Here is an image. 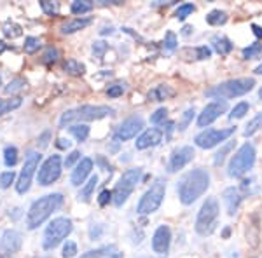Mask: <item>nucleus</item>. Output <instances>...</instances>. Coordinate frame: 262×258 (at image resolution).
<instances>
[{"mask_svg": "<svg viewBox=\"0 0 262 258\" xmlns=\"http://www.w3.org/2000/svg\"><path fill=\"white\" fill-rule=\"evenodd\" d=\"M262 128V112L260 113H257L255 117H253V119L248 122L247 126H245V131H243V134L245 136H253V134L257 133V131H259Z\"/></svg>", "mask_w": 262, "mask_h": 258, "instance_id": "nucleus-29", "label": "nucleus"}, {"mask_svg": "<svg viewBox=\"0 0 262 258\" xmlns=\"http://www.w3.org/2000/svg\"><path fill=\"white\" fill-rule=\"evenodd\" d=\"M101 35H107V33H114V28L112 27H108V28H103V30L100 32Z\"/></svg>", "mask_w": 262, "mask_h": 258, "instance_id": "nucleus-56", "label": "nucleus"}, {"mask_svg": "<svg viewBox=\"0 0 262 258\" xmlns=\"http://www.w3.org/2000/svg\"><path fill=\"white\" fill-rule=\"evenodd\" d=\"M114 113V108L107 105H82V107L67 110L60 117V128H65L74 122H84V121H98L103 117H108Z\"/></svg>", "mask_w": 262, "mask_h": 258, "instance_id": "nucleus-4", "label": "nucleus"}, {"mask_svg": "<svg viewBox=\"0 0 262 258\" xmlns=\"http://www.w3.org/2000/svg\"><path fill=\"white\" fill-rule=\"evenodd\" d=\"M4 162H6V166L12 168L16 162H18V149L16 147H6V150H4Z\"/></svg>", "mask_w": 262, "mask_h": 258, "instance_id": "nucleus-34", "label": "nucleus"}, {"mask_svg": "<svg viewBox=\"0 0 262 258\" xmlns=\"http://www.w3.org/2000/svg\"><path fill=\"white\" fill-rule=\"evenodd\" d=\"M173 91L168 84H161V86H158L154 91H150L149 92V98H152L154 101H163V100H166V98H170V96H173Z\"/></svg>", "mask_w": 262, "mask_h": 258, "instance_id": "nucleus-26", "label": "nucleus"}, {"mask_svg": "<svg viewBox=\"0 0 262 258\" xmlns=\"http://www.w3.org/2000/svg\"><path fill=\"white\" fill-rule=\"evenodd\" d=\"M91 9H93V4L90 2V0H75L70 7L72 14H77V16L86 14V12H90Z\"/></svg>", "mask_w": 262, "mask_h": 258, "instance_id": "nucleus-30", "label": "nucleus"}, {"mask_svg": "<svg viewBox=\"0 0 262 258\" xmlns=\"http://www.w3.org/2000/svg\"><path fill=\"white\" fill-rule=\"evenodd\" d=\"M61 175V157L60 155H51L39 169V183L48 187L54 183Z\"/></svg>", "mask_w": 262, "mask_h": 258, "instance_id": "nucleus-12", "label": "nucleus"}, {"mask_svg": "<svg viewBox=\"0 0 262 258\" xmlns=\"http://www.w3.org/2000/svg\"><path fill=\"white\" fill-rule=\"evenodd\" d=\"M232 149H234V142H227L226 145H224L222 149L219 150L217 154H215V157H213V164H215V166H222V162L226 160L227 154H229Z\"/></svg>", "mask_w": 262, "mask_h": 258, "instance_id": "nucleus-33", "label": "nucleus"}, {"mask_svg": "<svg viewBox=\"0 0 262 258\" xmlns=\"http://www.w3.org/2000/svg\"><path fill=\"white\" fill-rule=\"evenodd\" d=\"M40 157L42 155L39 152H28L27 159H25V166L21 169L19 173V178H18V183H16V190L19 194H25L30 190V185H32V178L35 175V169L39 168V162H40Z\"/></svg>", "mask_w": 262, "mask_h": 258, "instance_id": "nucleus-11", "label": "nucleus"}, {"mask_svg": "<svg viewBox=\"0 0 262 258\" xmlns=\"http://www.w3.org/2000/svg\"><path fill=\"white\" fill-rule=\"evenodd\" d=\"M212 44H213V49L217 51L221 56H226V54H229L232 51V42L227 39V37H213Z\"/></svg>", "mask_w": 262, "mask_h": 258, "instance_id": "nucleus-24", "label": "nucleus"}, {"mask_svg": "<svg viewBox=\"0 0 262 258\" xmlns=\"http://www.w3.org/2000/svg\"><path fill=\"white\" fill-rule=\"evenodd\" d=\"M166 117H168V110L166 108H158L154 113L150 115V122L152 124H163L164 121H166Z\"/></svg>", "mask_w": 262, "mask_h": 258, "instance_id": "nucleus-42", "label": "nucleus"}, {"mask_svg": "<svg viewBox=\"0 0 262 258\" xmlns=\"http://www.w3.org/2000/svg\"><path fill=\"white\" fill-rule=\"evenodd\" d=\"M60 149H70V145L72 143L69 142V139H65V138H58V143H56Z\"/></svg>", "mask_w": 262, "mask_h": 258, "instance_id": "nucleus-52", "label": "nucleus"}, {"mask_svg": "<svg viewBox=\"0 0 262 258\" xmlns=\"http://www.w3.org/2000/svg\"><path fill=\"white\" fill-rule=\"evenodd\" d=\"M227 19H229L227 12L221 11V9H215V11H212V12H208V14H206V23L212 25V27H221V25L226 23Z\"/></svg>", "mask_w": 262, "mask_h": 258, "instance_id": "nucleus-25", "label": "nucleus"}, {"mask_svg": "<svg viewBox=\"0 0 262 258\" xmlns=\"http://www.w3.org/2000/svg\"><path fill=\"white\" fill-rule=\"evenodd\" d=\"M21 244H23V236L18 230H6L0 238V251L6 255L19 251Z\"/></svg>", "mask_w": 262, "mask_h": 258, "instance_id": "nucleus-17", "label": "nucleus"}, {"mask_svg": "<svg viewBox=\"0 0 262 258\" xmlns=\"http://www.w3.org/2000/svg\"><path fill=\"white\" fill-rule=\"evenodd\" d=\"M210 187V173L205 168H196L187 171L177 183L180 202L185 206H191L196 202Z\"/></svg>", "mask_w": 262, "mask_h": 258, "instance_id": "nucleus-1", "label": "nucleus"}, {"mask_svg": "<svg viewBox=\"0 0 262 258\" xmlns=\"http://www.w3.org/2000/svg\"><path fill=\"white\" fill-rule=\"evenodd\" d=\"M124 91H126V84L124 82H116V84H112V86H108L107 96H111V98H117V96H121Z\"/></svg>", "mask_w": 262, "mask_h": 258, "instance_id": "nucleus-40", "label": "nucleus"}, {"mask_svg": "<svg viewBox=\"0 0 262 258\" xmlns=\"http://www.w3.org/2000/svg\"><path fill=\"white\" fill-rule=\"evenodd\" d=\"M255 147L250 142L243 143L238 149L234 155L229 160V166H227V175L231 178H242L245 173H248L255 164Z\"/></svg>", "mask_w": 262, "mask_h": 258, "instance_id": "nucleus-6", "label": "nucleus"}, {"mask_svg": "<svg viewBox=\"0 0 262 258\" xmlns=\"http://www.w3.org/2000/svg\"><path fill=\"white\" fill-rule=\"evenodd\" d=\"M77 253V244L72 243V241H67V244L63 246V258H72Z\"/></svg>", "mask_w": 262, "mask_h": 258, "instance_id": "nucleus-45", "label": "nucleus"}, {"mask_svg": "<svg viewBox=\"0 0 262 258\" xmlns=\"http://www.w3.org/2000/svg\"><path fill=\"white\" fill-rule=\"evenodd\" d=\"M25 87V80L23 79H14V80H11L9 84L6 86V95H12V92H18L21 91Z\"/></svg>", "mask_w": 262, "mask_h": 258, "instance_id": "nucleus-41", "label": "nucleus"}, {"mask_svg": "<svg viewBox=\"0 0 262 258\" xmlns=\"http://www.w3.org/2000/svg\"><path fill=\"white\" fill-rule=\"evenodd\" d=\"M194 9H196V7H194L192 4H182V6H179V9H177V12H175L177 19L184 21L185 18H187V16L192 14Z\"/></svg>", "mask_w": 262, "mask_h": 258, "instance_id": "nucleus-38", "label": "nucleus"}, {"mask_svg": "<svg viewBox=\"0 0 262 258\" xmlns=\"http://www.w3.org/2000/svg\"><path fill=\"white\" fill-rule=\"evenodd\" d=\"M248 108H250V105H248L247 101H239V103L231 110L229 119H231V121H234V119H243V117L248 113Z\"/></svg>", "mask_w": 262, "mask_h": 258, "instance_id": "nucleus-32", "label": "nucleus"}, {"mask_svg": "<svg viewBox=\"0 0 262 258\" xmlns=\"http://www.w3.org/2000/svg\"><path fill=\"white\" fill-rule=\"evenodd\" d=\"M222 197H224V202H226L227 215H229V217H234L236 211H238V208H239V204H242V201H243V194L239 192L238 189L229 187V189L224 190Z\"/></svg>", "mask_w": 262, "mask_h": 258, "instance_id": "nucleus-19", "label": "nucleus"}, {"mask_svg": "<svg viewBox=\"0 0 262 258\" xmlns=\"http://www.w3.org/2000/svg\"><path fill=\"white\" fill-rule=\"evenodd\" d=\"M63 68H65L67 74H70V75H84V72H86V66L77 60H67L65 65H63Z\"/></svg>", "mask_w": 262, "mask_h": 258, "instance_id": "nucleus-28", "label": "nucleus"}, {"mask_svg": "<svg viewBox=\"0 0 262 258\" xmlns=\"http://www.w3.org/2000/svg\"><path fill=\"white\" fill-rule=\"evenodd\" d=\"M259 96H260V98H262V89L259 91Z\"/></svg>", "mask_w": 262, "mask_h": 258, "instance_id": "nucleus-59", "label": "nucleus"}, {"mask_svg": "<svg viewBox=\"0 0 262 258\" xmlns=\"http://www.w3.org/2000/svg\"><path fill=\"white\" fill-rule=\"evenodd\" d=\"M61 206H63L61 194H49V196L37 199V201L30 206V209H28L27 227L30 228V230H33V228L42 225V223H44L54 211L60 209Z\"/></svg>", "mask_w": 262, "mask_h": 258, "instance_id": "nucleus-2", "label": "nucleus"}, {"mask_svg": "<svg viewBox=\"0 0 262 258\" xmlns=\"http://www.w3.org/2000/svg\"><path fill=\"white\" fill-rule=\"evenodd\" d=\"M219 215H221V206H219L217 197H206V201L203 202V206L198 211L196 217V232L203 238L212 236L217 228L219 223Z\"/></svg>", "mask_w": 262, "mask_h": 258, "instance_id": "nucleus-5", "label": "nucleus"}, {"mask_svg": "<svg viewBox=\"0 0 262 258\" xmlns=\"http://www.w3.org/2000/svg\"><path fill=\"white\" fill-rule=\"evenodd\" d=\"M14 178H16V175L12 171H7V173H2V175H0V185H2V187H9V185L12 183V181H14Z\"/></svg>", "mask_w": 262, "mask_h": 258, "instance_id": "nucleus-47", "label": "nucleus"}, {"mask_svg": "<svg viewBox=\"0 0 262 258\" xmlns=\"http://www.w3.org/2000/svg\"><path fill=\"white\" fill-rule=\"evenodd\" d=\"M194 113H196V112H194V108H187V110H185L184 115H182V119L179 121V128H177V129H179V131H185V129H187L189 124L192 122Z\"/></svg>", "mask_w": 262, "mask_h": 258, "instance_id": "nucleus-37", "label": "nucleus"}, {"mask_svg": "<svg viewBox=\"0 0 262 258\" xmlns=\"http://www.w3.org/2000/svg\"><path fill=\"white\" fill-rule=\"evenodd\" d=\"M96 185H98V176L95 175V176H91L90 181H88V183L82 187L81 192H79V196H77L79 201H82V202L90 201V197H91V194H93V190H95Z\"/></svg>", "mask_w": 262, "mask_h": 258, "instance_id": "nucleus-27", "label": "nucleus"}, {"mask_svg": "<svg viewBox=\"0 0 262 258\" xmlns=\"http://www.w3.org/2000/svg\"><path fill=\"white\" fill-rule=\"evenodd\" d=\"M255 74H257V75H262V63H260V65L255 68Z\"/></svg>", "mask_w": 262, "mask_h": 258, "instance_id": "nucleus-58", "label": "nucleus"}, {"mask_svg": "<svg viewBox=\"0 0 262 258\" xmlns=\"http://www.w3.org/2000/svg\"><path fill=\"white\" fill-rule=\"evenodd\" d=\"M143 129V119L140 115H133L129 119L122 121V124L116 129V142H128V139L135 138Z\"/></svg>", "mask_w": 262, "mask_h": 258, "instance_id": "nucleus-14", "label": "nucleus"}, {"mask_svg": "<svg viewBox=\"0 0 262 258\" xmlns=\"http://www.w3.org/2000/svg\"><path fill=\"white\" fill-rule=\"evenodd\" d=\"M40 39H37V37H28L27 40H25V53L28 54H33L35 51L40 49Z\"/></svg>", "mask_w": 262, "mask_h": 258, "instance_id": "nucleus-39", "label": "nucleus"}, {"mask_svg": "<svg viewBox=\"0 0 262 258\" xmlns=\"http://www.w3.org/2000/svg\"><path fill=\"white\" fill-rule=\"evenodd\" d=\"M91 23V19H72V21H67V23L61 25V33H74V32H79L82 30V28H86L88 25Z\"/></svg>", "mask_w": 262, "mask_h": 258, "instance_id": "nucleus-23", "label": "nucleus"}, {"mask_svg": "<svg viewBox=\"0 0 262 258\" xmlns=\"http://www.w3.org/2000/svg\"><path fill=\"white\" fill-rule=\"evenodd\" d=\"M164 194H166V183H164V180L158 178L150 185V189L143 194V197L137 206V211L140 215H150L158 211L164 199Z\"/></svg>", "mask_w": 262, "mask_h": 258, "instance_id": "nucleus-8", "label": "nucleus"}, {"mask_svg": "<svg viewBox=\"0 0 262 258\" xmlns=\"http://www.w3.org/2000/svg\"><path fill=\"white\" fill-rule=\"evenodd\" d=\"M226 112H227V101L215 100L203 108V112L200 113V117H198V126H200V128H206V126H210L212 122H215L222 113H226Z\"/></svg>", "mask_w": 262, "mask_h": 258, "instance_id": "nucleus-13", "label": "nucleus"}, {"mask_svg": "<svg viewBox=\"0 0 262 258\" xmlns=\"http://www.w3.org/2000/svg\"><path fill=\"white\" fill-rule=\"evenodd\" d=\"M161 142H163V131L158 128H150V129L143 131L140 136L137 138L135 145H137L138 150H145V149H149V147L159 145Z\"/></svg>", "mask_w": 262, "mask_h": 258, "instance_id": "nucleus-18", "label": "nucleus"}, {"mask_svg": "<svg viewBox=\"0 0 262 258\" xmlns=\"http://www.w3.org/2000/svg\"><path fill=\"white\" fill-rule=\"evenodd\" d=\"M6 49H7V45L4 44L2 40H0V54H2V53H4V51H6Z\"/></svg>", "mask_w": 262, "mask_h": 258, "instance_id": "nucleus-57", "label": "nucleus"}, {"mask_svg": "<svg viewBox=\"0 0 262 258\" xmlns=\"http://www.w3.org/2000/svg\"><path fill=\"white\" fill-rule=\"evenodd\" d=\"M187 54H191V58L189 60H208L210 56H212V49L208 48V45H200V48H185L180 51V56L185 58Z\"/></svg>", "mask_w": 262, "mask_h": 258, "instance_id": "nucleus-22", "label": "nucleus"}, {"mask_svg": "<svg viewBox=\"0 0 262 258\" xmlns=\"http://www.w3.org/2000/svg\"><path fill=\"white\" fill-rule=\"evenodd\" d=\"M252 30L259 39H262V27H259V25H252Z\"/></svg>", "mask_w": 262, "mask_h": 258, "instance_id": "nucleus-53", "label": "nucleus"}, {"mask_svg": "<svg viewBox=\"0 0 262 258\" xmlns=\"http://www.w3.org/2000/svg\"><path fill=\"white\" fill-rule=\"evenodd\" d=\"M236 133V128H224V129H205L200 134H196L194 143H196L200 149H213V147L221 145L222 142L229 139L232 134Z\"/></svg>", "mask_w": 262, "mask_h": 258, "instance_id": "nucleus-10", "label": "nucleus"}, {"mask_svg": "<svg viewBox=\"0 0 262 258\" xmlns=\"http://www.w3.org/2000/svg\"><path fill=\"white\" fill-rule=\"evenodd\" d=\"M81 258H122V253L116 246H103L84 253Z\"/></svg>", "mask_w": 262, "mask_h": 258, "instance_id": "nucleus-21", "label": "nucleus"}, {"mask_svg": "<svg viewBox=\"0 0 262 258\" xmlns=\"http://www.w3.org/2000/svg\"><path fill=\"white\" fill-rule=\"evenodd\" d=\"M182 30H184L182 33H184L185 37H189V35H191V33H192L194 28H192V27H189V25H187V27H184V28H182Z\"/></svg>", "mask_w": 262, "mask_h": 258, "instance_id": "nucleus-54", "label": "nucleus"}, {"mask_svg": "<svg viewBox=\"0 0 262 258\" xmlns=\"http://www.w3.org/2000/svg\"><path fill=\"white\" fill-rule=\"evenodd\" d=\"M4 33H6L7 37H11V39H14V37H19L21 35V28L18 25L11 23V21H7L6 25H4Z\"/></svg>", "mask_w": 262, "mask_h": 258, "instance_id": "nucleus-43", "label": "nucleus"}, {"mask_svg": "<svg viewBox=\"0 0 262 258\" xmlns=\"http://www.w3.org/2000/svg\"><path fill=\"white\" fill-rule=\"evenodd\" d=\"M242 54H243V60H253V58H257V56H260V54H262V44L255 42V44L245 48Z\"/></svg>", "mask_w": 262, "mask_h": 258, "instance_id": "nucleus-35", "label": "nucleus"}, {"mask_svg": "<svg viewBox=\"0 0 262 258\" xmlns=\"http://www.w3.org/2000/svg\"><path fill=\"white\" fill-rule=\"evenodd\" d=\"M171 243V230L168 225H159L156 228L154 236H152V249L158 255H166L170 251Z\"/></svg>", "mask_w": 262, "mask_h": 258, "instance_id": "nucleus-16", "label": "nucleus"}, {"mask_svg": "<svg viewBox=\"0 0 262 258\" xmlns=\"http://www.w3.org/2000/svg\"><path fill=\"white\" fill-rule=\"evenodd\" d=\"M164 48L168 51H175L177 49V37L173 32H168L166 33V39H164Z\"/></svg>", "mask_w": 262, "mask_h": 258, "instance_id": "nucleus-46", "label": "nucleus"}, {"mask_svg": "<svg viewBox=\"0 0 262 258\" xmlns=\"http://www.w3.org/2000/svg\"><path fill=\"white\" fill-rule=\"evenodd\" d=\"M70 232H72V222L69 218L65 217L54 218L44 232V241H42L44 249H54Z\"/></svg>", "mask_w": 262, "mask_h": 258, "instance_id": "nucleus-9", "label": "nucleus"}, {"mask_svg": "<svg viewBox=\"0 0 262 258\" xmlns=\"http://www.w3.org/2000/svg\"><path fill=\"white\" fill-rule=\"evenodd\" d=\"M69 129L79 142H84V139H88V136H90V126H86V124H74V126H70Z\"/></svg>", "mask_w": 262, "mask_h": 258, "instance_id": "nucleus-31", "label": "nucleus"}, {"mask_svg": "<svg viewBox=\"0 0 262 258\" xmlns=\"http://www.w3.org/2000/svg\"><path fill=\"white\" fill-rule=\"evenodd\" d=\"M79 159H81V152H79V150H74V152H72V154L69 155V157H67L65 166H67V168H72L75 162H77Z\"/></svg>", "mask_w": 262, "mask_h": 258, "instance_id": "nucleus-49", "label": "nucleus"}, {"mask_svg": "<svg viewBox=\"0 0 262 258\" xmlns=\"http://www.w3.org/2000/svg\"><path fill=\"white\" fill-rule=\"evenodd\" d=\"M0 84H2V79H0Z\"/></svg>", "mask_w": 262, "mask_h": 258, "instance_id": "nucleus-60", "label": "nucleus"}, {"mask_svg": "<svg viewBox=\"0 0 262 258\" xmlns=\"http://www.w3.org/2000/svg\"><path fill=\"white\" fill-rule=\"evenodd\" d=\"M255 87V79L252 77H242V79H231L226 82L213 86L210 89H206V98L213 100H229V98H238V96H245L247 92H250Z\"/></svg>", "mask_w": 262, "mask_h": 258, "instance_id": "nucleus-3", "label": "nucleus"}, {"mask_svg": "<svg viewBox=\"0 0 262 258\" xmlns=\"http://www.w3.org/2000/svg\"><path fill=\"white\" fill-rule=\"evenodd\" d=\"M112 201V192H108V190H103V192L100 194V197H98V202L101 206H105L107 202H111Z\"/></svg>", "mask_w": 262, "mask_h": 258, "instance_id": "nucleus-51", "label": "nucleus"}, {"mask_svg": "<svg viewBox=\"0 0 262 258\" xmlns=\"http://www.w3.org/2000/svg\"><path fill=\"white\" fill-rule=\"evenodd\" d=\"M40 7L44 11V14L48 16H56L58 14V4L56 2H40Z\"/></svg>", "mask_w": 262, "mask_h": 258, "instance_id": "nucleus-44", "label": "nucleus"}, {"mask_svg": "<svg viewBox=\"0 0 262 258\" xmlns=\"http://www.w3.org/2000/svg\"><path fill=\"white\" fill-rule=\"evenodd\" d=\"M19 105H21V98H12V100H7V101L0 100V115L6 113V112H11V110H14V108H18Z\"/></svg>", "mask_w": 262, "mask_h": 258, "instance_id": "nucleus-36", "label": "nucleus"}, {"mask_svg": "<svg viewBox=\"0 0 262 258\" xmlns=\"http://www.w3.org/2000/svg\"><path fill=\"white\" fill-rule=\"evenodd\" d=\"M105 51H107V44H105V42H95V44H93V53H95V56L103 58Z\"/></svg>", "mask_w": 262, "mask_h": 258, "instance_id": "nucleus-48", "label": "nucleus"}, {"mask_svg": "<svg viewBox=\"0 0 262 258\" xmlns=\"http://www.w3.org/2000/svg\"><path fill=\"white\" fill-rule=\"evenodd\" d=\"M56 60H58V51L49 48L44 54V63H51V61H56Z\"/></svg>", "mask_w": 262, "mask_h": 258, "instance_id": "nucleus-50", "label": "nucleus"}, {"mask_svg": "<svg viewBox=\"0 0 262 258\" xmlns=\"http://www.w3.org/2000/svg\"><path fill=\"white\" fill-rule=\"evenodd\" d=\"M91 169H93V159L90 157L81 159V162L77 164V168L74 169V173H72V176H70L72 185H75V187L82 185L84 180L88 178V175L91 173Z\"/></svg>", "mask_w": 262, "mask_h": 258, "instance_id": "nucleus-20", "label": "nucleus"}, {"mask_svg": "<svg viewBox=\"0 0 262 258\" xmlns=\"http://www.w3.org/2000/svg\"><path fill=\"white\" fill-rule=\"evenodd\" d=\"M194 159V149L192 147H180V149L173 150L168 160V173H177L179 169L185 168Z\"/></svg>", "mask_w": 262, "mask_h": 258, "instance_id": "nucleus-15", "label": "nucleus"}, {"mask_svg": "<svg viewBox=\"0 0 262 258\" xmlns=\"http://www.w3.org/2000/svg\"><path fill=\"white\" fill-rule=\"evenodd\" d=\"M48 138H49V133H44V134H42V136H40V145H42V147L48 145V142H46V139H48Z\"/></svg>", "mask_w": 262, "mask_h": 258, "instance_id": "nucleus-55", "label": "nucleus"}, {"mask_svg": "<svg viewBox=\"0 0 262 258\" xmlns=\"http://www.w3.org/2000/svg\"><path fill=\"white\" fill-rule=\"evenodd\" d=\"M140 178H142V168H133L122 173V176L116 183V189H114V192H112V202L117 208L128 201V197L131 196L135 187L138 185Z\"/></svg>", "mask_w": 262, "mask_h": 258, "instance_id": "nucleus-7", "label": "nucleus"}]
</instances>
